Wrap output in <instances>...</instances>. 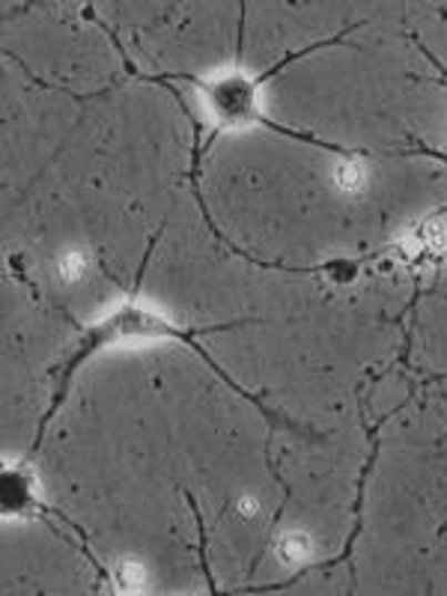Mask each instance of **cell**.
Returning <instances> with one entry per match:
<instances>
[{"instance_id":"ba28073f","label":"cell","mask_w":447,"mask_h":596,"mask_svg":"<svg viewBox=\"0 0 447 596\" xmlns=\"http://www.w3.org/2000/svg\"><path fill=\"white\" fill-rule=\"evenodd\" d=\"M84 272H87V254L84 251H78V248L67 251V254L58 260V277L63 284H78V281L84 277Z\"/></svg>"},{"instance_id":"7a4b0ae2","label":"cell","mask_w":447,"mask_h":596,"mask_svg":"<svg viewBox=\"0 0 447 596\" xmlns=\"http://www.w3.org/2000/svg\"><path fill=\"white\" fill-rule=\"evenodd\" d=\"M266 78H247L242 72H230L212 81H194L201 90L212 114L221 125H266V117L260 111L257 90Z\"/></svg>"},{"instance_id":"5b68a950","label":"cell","mask_w":447,"mask_h":596,"mask_svg":"<svg viewBox=\"0 0 447 596\" xmlns=\"http://www.w3.org/2000/svg\"><path fill=\"white\" fill-rule=\"evenodd\" d=\"M277 558L289 564V567H298V564H305L311 558V552H314V543L307 537L305 531H286L277 537Z\"/></svg>"},{"instance_id":"9c48e42d","label":"cell","mask_w":447,"mask_h":596,"mask_svg":"<svg viewBox=\"0 0 447 596\" xmlns=\"http://www.w3.org/2000/svg\"><path fill=\"white\" fill-rule=\"evenodd\" d=\"M238 513H242V516H247V519H251V516H257L260 513L257 498H238Z\"/></svg>"},{"instance_id":"8992f818","label":"cell","mask_w":447,"mask_h":596,"mask_svg":"<svg viewBox=\"0 0 447 596\" xmlns=\"http://www.w3.org/2000/svg\"><path fill=\"white\" fill-rule=\"evenodd\" d=\"M111 578L116 596H146V569L138 560H120Z\"/></svg>"},{"instance_id":"3957f363","label":"cell","mask_w":447,"mask_h":596,"mask_svg":"<svg viewBox=\"0 0 447 596\" xmlns=\"http://www.w3.org/2000/svg\"><path fill=\"white\" fill-rule=\"evenodd\" d=\"M403 260L406 263H438L447 254V221L424 219L412 228V233L400 242Z\"/></svg>"},{"instance_id":"277c9868","label":"cell","mask_w":447,"mask_h":596,"mask_svg":"<svg viewBox=\"0 0 447 596\" xmlns=\"http://www.w3.org/2000/svg\"><path fill=\"white\" fill-rule=\"evenodd\" d=\"M0 502H3V519H19V516H33L37 513V481L24 465H7L3 468Z\"/></svg>"},{"instance_id":"52a82bcc","label":"cell","mask_w":447,"mask_h":596,"mask_svg":"<svg viewBox=\"0 0 447 596\" xmlns=\"http://www.w3.org/2000/svg\"><path fill=\"white\" fill-rule=\"evenodd\" d=\"M334 185L343 191V194H358L364 185V168L358 161H341L334 168Z\"/></svg>"},{"instance_id":"6da1fadb","label":"cell","mask_w":447,"mask_h":596,"mask_svg":"<svg viewBox=\"0 0 447 596\" xmlns=\"http://www.w3.org/2000/svg\"><path fill=\"white\" fill-rule=\"evenodd\" d=\"M233 325H238V322L210 325V329H180V325L167 320L164 313L146 307V304H141L138 299H125L120 307H114V311L108 313L105 320H99L93 329H87V332L78 337L75 350H72V355L67 358V364L60 367L58 391H54V397H51V408H48L45 421L39 424V438H42V430H45L48 417L58 412V406L63 403V397H67L69 382H72V376H75V370L84 367L87 361L93 358L99 350H108V346H114V343H125V341H180L197 352L203 361H210L212 364L210 355H206V352L201 350V343H197V334L221 332V329H233ZM212 367H215V364H212Z\"/></svg>"}]
</instances>
